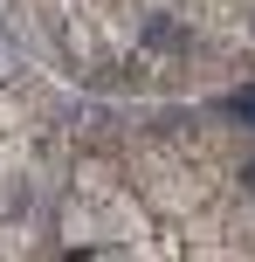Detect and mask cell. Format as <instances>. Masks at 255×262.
<instances>
[{
    "mask_svg": "<svg viewBox=\"0 0 255 262\" xmlns=\"http://www.w3.org/2000/svg\"><path fill=\"white\" fill-rule=\"evenodd\" d=\"M179 41H187V28H179V21H166V14H152V21H145V49H179Z\"/></svg>",
    "mask_w": 255,
    "mask_h": 262,
    "instance_id": "1",
    "label": "cell"
},
{
    "mask_svg": "<svg viewBox=\"0 0 255 262\" xmlns=\"http://www.w3.org/2000/svg\"><path fill=\"white\" fill-rule=\"evenodd\" d=\"M228 111H235L242 124H255V90H235V97H228Z\"/></svg>",
    "mask_w": 255,
    "mask_h": 262,
    "instance_id": "2",
    "label": "cell"
},
{
    "mask_svg": "<svg viewBox=\"0 0 255 262\" xmlns=\"http://www.w3.org/2000/svg\"><path fill=\"white\" fill-rule=\"evenodd\" d=\"M242 186H248V193H255V159H242Z\"/></svg>",
    "mask_w": 255,
    "mask_h": 262,
    "instance_id": "3",
    "label": "cell"
}]
</instances>
